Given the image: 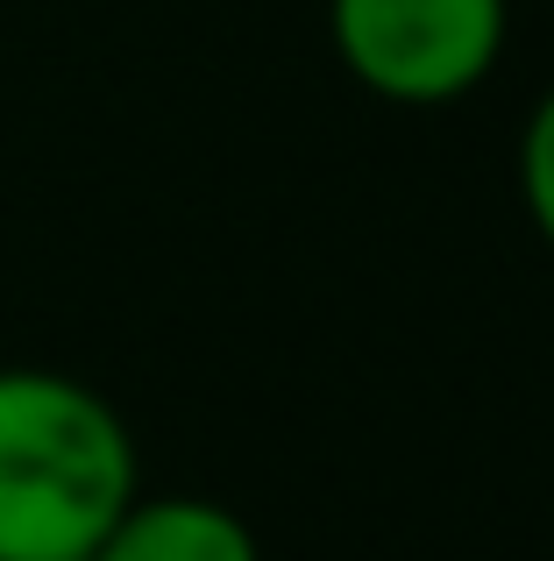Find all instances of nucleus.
<instances>
[{
	"mask_svg": "<svg viewBox=\"0 0 554 561\" xmlns=\"http://www.w3.org/2000/svg\"><path fill=\"white\" fill-rule=\"evenodd\" d=\"M93 561H264V540L235 505L199 491H136Z\"/></svg>",
	"mask_w": 554,
	"mask_h": 561,
	"instance_id": "3",
	"label": "nucleus"
},
{
	"mask_svg": "<svg viewBox=\"0 0 554 561\" xmlns=\"http://www.w3.org/2000/svg\"><path fill=\"white\" fill-rule=\"evenodd\" d=\"M142 491V455L107 391L0 363V561H93Z\"/></svg>",
	"mask_w": 554,
	"mask_h": 561,
	"instance_id": "1",
	"label": "nucleus"
},
{
	"mask_svg": "<svg viewBox=\"0 0 554 561\" xmlns=\"http://www.w3.org/2000/svg\"><path fill=\"white\" fill-rule=\"evenodd\" d=\"M512 179H519V206H527L533 234L554 249V85L533 100V114L519 122V150H512Z\"/></svg>",
	"mask_w": 554,
	"mask_h": 561,
	"instance_id": "4",
	"label": "nucleus"
},
{
	"mask_svg": "<svg viewBox=\"0 0 554 561\" xmlns=\"http://www.w3.org/2000/svg\"><path fill=\"white\" fill-rule=\"evenodd\" d=\"M342 71L391 107H455L498 71L512 0H327Z\"/></svg>",
	"mask_w": 554,
	"mask_h": 561,
	"instance_id": "2",
	"label": "nucleus"
}]
</instances>
